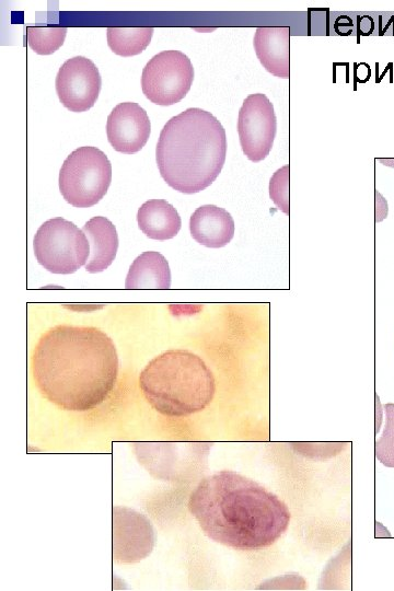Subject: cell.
Wrapping results in <instances>:
<instances>
[{"label":"cell","mask_w":394,"mask_h":591,"mask_svg":"<svg viewBox=\"0 0 394 591\" xmlns=\"http://www.w3.org/2000/svg\"><path fill=\"white\" fill-rule=\"evenodd\" d=\"M118 368L114 341L94 326H54L40 336L32 357L43 396L72 412L102 404L116 384Z\"/></svg>","instance_id":"cell-1"},{"label":"cell","mask_w":394,"mask_h":591,"mask_svg":"<svg viewBox=\"0 0 394 591\" xmlns=\"http://www.w3.org/2000/svg\"><path fill=\"white\" fill-rule=\"evenodd\" d=\"M188 510L210 540L240 551L271 546L290 523L283 501L230 470L204 477L189 496Z\"/></svg>","instance_id":"cell-2"},{"label":"cell","mask_w":394,"mask_h":591,"mask_svg":"<svg viewBox=\"0 0 394 591\" xmlns=\"http://www.w3.org/2000/svg\"><path fill=\"white\" fill-rule=\"evenodd\" d=\"M227 155V136L210 112L190 107L163 126L155 160L162 178L184 194L210 186L221 173Z\"/></svg>","instance_id":"cell-3"},{"label":"cell","mask_w":394,"mask_h":591,"mask_svg":"<svg viewBox=\"0 0 394 591\" xmlns=\"http://www.w3.org/2000/svg\"><path fill=\"white\" fill-rule=\"evenodd\" d=\"M139 386L160 414L183 417L198 413L213 398L212 372L197 355L171 349L153 358L140 372Z\"/></svg>","instance_id":"cell-4"},{"label":"cell","mask_w":394,"mask_h":591,"mask_svg":"<svg viewBox=\"0 0 394 591\" xmlns=\"http://www.w3.org/2000/svg\"><path fill=\"white\" fill-rule=\"evenodd\" d=\"M112 164L106 154L91 146L73 150L59 171V190L65 200L77 208L96 205L107 193Z\"/></svg>","instance_id":"cell-5"},{"label":"cell","mask_w":394,"mask_h":591,"mask_svg":"<svg viewBox=\"0 0 394 591\" xmlns=\"http://www.w3.org/2000/svg\"><path fill=\"white\" fill-rule=\"evenodd\" d=\"M33 246L37 262L53 274H73L85 266L90 256V243L82 229L62 217L45 221Z\"/></svg>","instance_id":"cell-6"},{"label":"cell","mask_w":394,"mask_h":591,"mask_svg":"<svg viewBox=\"0 0 394 591\" xmlns=\"http://www.w3.org/2000/svg\"><path fill=\"white\" fill-rule=\"evenodd\" d=\"M194 80L190 59L179 50H164L154 55L144 66L141 89L146 97L161 106L183 100Z\"/></svg>","instance_id":"cell-7"},{"label":"cell","mask_w":394,"mask_h":591,"mask_svg":"<svg viewBox=\"0 0 394 591\" xmlns=\"http://www.w3.org/2000/svg\"><path fill=\"white\" fill-rule=\"evenodd\" d=\"M277 132L274 105L263 93L250 94L242 103L237 117V134L243 153L252 162L269 154Z\"/></svg>","instance_id":"cell-8"},{"label":"cell","mask_w":394,"mask_h":591,"mask_svg":"<svg viewBox=\"0 0 394 591\" xmlns=\"http://www.w3.org/2000/svg\"><path fill=\"white\" fill-rule=\"evenodd\" d=\"M55 84L61 104L71 112L80 113L90 109L96 102L102 79L91 59L76 56L61 65Z\"/></svg>","instance_id":"cell-9"},{"label":"cell","mask_w":394,"mask_h":591,"mask_svg":"<svg viewBox=\"0 0 394 591\" xmlns=\"http://www.w3.org/2000/svg\"><path fill=\"white\" fill-rule=\"evenodd\" d=\"M154 546L150 521L125 507L113 508V559L136 563L146 558Z\"/></svg>","instance_id":"cell-10"},{"label":"cell","mask_w":394,"mask_h":591,"mask_svg":"<svg viewBox=\"0 0 394 591\" xmlns=\"http://www.w3.org/2000/svg\"><path fill=\"white\" fill-rule=\"evenodd\" d=\"M150 131L149 116L137 103H119L107 117V140L118 152L134 154L140 151L147 143Z\"/></svg>","instance_id":"cell-11"},{"label":"cell","mask_w":394,"mask_h":591,"mask_svg":"<svg viewBox=\"0 0 394 591\" xmlns=\"http://www.w3.org/2000/svg\"><path fill=\"white\" fill-rule=\"evenodd\" d=\"M253 46L260 65L273 76L290 78V27L259 26Z\"/></svg>","instance_id":"cell-12"},{"label":"cell","mask_w":394,"mask_h":591,"mask_svg":"<svg viewBox=\"0 0 394 591\" xmlns=\"http://www.w3.org/2000/svg\"><path fill=\"white\" fill-rule=\"evenodd\" d=\"M189 232L197 243L206 247H223L233 239L234 220L225 209L204 205L190 216Z\"/></svg>","instance_id":"cell-13"},{"label":"cell","mask_w":394,"mask_h":591,"mask_svg":"<svg viewBox=\"0 0 394 591\" xmlns=\"http://www.w3.org/2000/svg\"><path fill=\"white\" fill-rule=\"evenodd\" d=\"M90 243V256L85 270L91 274L104 271L113 263L118 250L115 225L105 217L91 218L82 227Z\"/></svg>","instance_id":"cell-14"},{"label":"cell","mask_w":394,"mask_h":591,"mask_svg":"<svg viewBox=\"0 0 394 591\" xmlns=\"http://www.w3.org/2000/svg\"><path fill=\"white\" fill-rule=\"evenodd\" d=\"M139 229L150 239L165 241L181 230L182 221L177 210L164 199H150L137 212Z\"/></svg>","instance_id":"cell-15"},{"label":"cell","mask_w":394,"mask_h":591,"mask_svg":"<svg viewBox=\"0 0 394 591\" xmlns=\"http://www.w3.org/2000/svg\"><path fill=\"white\" fill-rule=\"evenodd\" d=\"M126 289H169L171 270L166 258L159 252L140 254L129 267Z\"/></svg>","instance_id":"cell-16"},{"label":"cell","mask_w":394,"mask_h":591,"mask_svg":"<svg viewBox=\"0 0 394 591\" xmlns=\"http://www.w3.org/2000/svg\"><path fill=\"white\" fill-rule=\"evenodd\" d=\"M107 44L111 50L123 57L142 53L150 44L152 27H108Z\"/></svg>","instance_id":"cell-17"},{"label":"cell","mask_w":394,"mask_h":591,"mask_svg":"<svg viewBox=\"0 0 394 591\" xmlns=\"http://www.w3.org/2000/svg\"><path fill=\"white\" fill-rule=\"evenodd\" d=\"M67 28L61 26H27L28 46L38 55L55 53L65 42Z\"/></svg>","instance_id":"cell-18"},{"label":"cell","mask_w":394,"mask_h":591,"mask_svg":"<svg viewBox=\"0 0 394 591\" xmlns=\"http://www.w3.org/2000/svg\"><path fill=\"white\" fill-rule=\"evenodd\" d=\"M289 183L290 165L286 164L271 175L268 187L270 199L287 216L290 215Z\"/></svg>","instance_id":"cell-19"},{"label":"cell","mask_w":394,"mask_h":591,"mask_svg":"<svg viewBox=\"0 0 394 591\" xmlns=\"http://www.w3.org/2000/svg\"><path fill=\"white\" fill-rule=\"evenodd\" d=\"M383 436L375 441V455L386 466H394V404H386Z\"/></svg>","instance_id":"cell-20"},{"label":"cell","mask_w":394,"mask_h":591,"mask_svg":"<svg viewBox=\"0 0 394 591\" xmlns=\"http://www.w3.org/2000/svg\"><path fill=\"white\" fill-rule=\"evenodd\" d=\"M374 30V21L369 15L358 18V33L363 36L370 35Z\"/></svg>","instance_id":"cell-21"},{"label":"cell","mask_w":394,"mask_h":591,"mask_svg":"<svg viewBox=\"0 0 394 591\" xmlns=\"http://www.w3.org/2000/svg\"><path fill=\"white\" fill-rule=\"evenodd\" d=\"M380 162H382L384 165L394 166V160L393 159H380Z\"/></svg>","instance_id":"cell-22"}]
</instances>
